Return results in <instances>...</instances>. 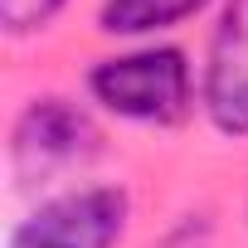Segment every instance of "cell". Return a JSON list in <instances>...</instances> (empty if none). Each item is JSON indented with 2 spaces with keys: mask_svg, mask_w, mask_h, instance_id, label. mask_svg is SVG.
I'll return each mask as SVG.
<instances>
[{
  "mask_svg": "<svg viewBox=\"0 0 248 248\" xmlns=\"http://www.w3.org/2000/svg\"><path fill=\"white\" fill-rule=\"evenodd\" d=\"M63 5H68V0H0V25H5L10 34H34Z\"/></svg>",
  "mask_w": 248,
  "mask_h": 248,
  "instance_id": "obj_6",
  "label": "cell"
},
{
  "mask_svg": "<svg viewBox=\"0 0 248 248\" xmlns=\"http://www.w3.org/2000/svg\"><path fill=\"white\" fill-rule=\"evenodd\" d=\"M209 0H102L97 25L107 34H146V30H170L190 15H200Z\"/></svg>",
  "mask_w": 248,
  "mask_h": 248,
  "instance_id": "obj_5",
  "label": "cell"
},
{
  "mask_svg": "<svg viewBox=\"0 0 248 248\" xmlns=\"http://www.w3.org/2000/svg\"><path fill=\"white\" fill-rule=\"evenodd\" d=\"M88 88L107 112L151 127H175L195 107V83L180 49H137L122 59H102L88 73Z\"/></svg>",
  "mask_w": 248,
  "mask_h": 248,
  "instance_id": "obj_1",
  "label": "cell"
},
{
  "mask_svg": "<svg viewBox=\"0 0 248 248\" xmlns=\"http://www.w3.org/2000/svg\"><path fill=\"white\" fill-rule=\"evenodd\" d=\"M127 214L132 200L117 185L63 190L10 233V248H112L127 229Z\"/></svg>",
  "mask_w": 248,
  "mask_h": 248,
  "instance_id": "obj_3",
  "label": "cell"
},
{
  "mask_svg": "<svg viewBox=\"0 0 248 248\" xmlns=\"http://www.w3.org/2000/svg\"><path fill=\"white\" fill-rule=\"evenodd\" d=\"M97 151H102V132L68 97H34L10 132V166L25 190L54 185V180L93 166Z\"/></svg>",
  "mask_w": 248,
  "mask_h": 248,
  "instance_id": "obj_2",
  "label": "cell"
},
{
  "mask_svg": "<svg viewBox=\"0 0 248 248\" xmlns=\"http://www.w3.org/2000/svg\"><path fill=\"white\" fill-rule=\"evenodd\" d=\"M204 112L224 137H248V0H229L209 59H204Z\"/></svg>",
  "mask_w": 248,
  "mask_h": 248,
  "instance_id": "obj_4",
  "label": "cell"
}]
</instances>
